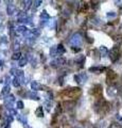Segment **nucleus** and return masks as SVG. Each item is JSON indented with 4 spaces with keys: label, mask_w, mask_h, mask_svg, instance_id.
Listing matches in <instances>:
<instances>
[{
    "label": "nucleus",
    "mask_w": 122,
    "mask_h": 128,
    "mask_svg": "<svg viewBox=\"0 0 122 128\" xmlns=\"http://www.w3.org/2000/svg\"><path fill=\"white\" fill-rule=\"evenodd\" d=\"M115 1H116V3L118 5H121L122 4V0H115Z\"/></svg>",
    "instance_id": "1"
}]
</instances>
